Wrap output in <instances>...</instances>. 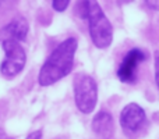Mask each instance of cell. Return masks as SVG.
Returning <instances> with one entry per match:
<instances>
[{"instance_id": "4", "label": "cell", "mask_w": 159, "mask_h": 139, "mask_svg": "<svg viewBox=\"0 0 159 139\" xmlns=\"http://www.w3.org/2000/svg\"><path fill=\"white\" fill-rule=\"evenodd\" d=\"M2 47L4 52V59L0 66V72L6 78H14L25 67V63H27L25 50L22 49L20 42L10 41V39L2 41Z\"/></svg>"}, {"instance_id": "12", "label": "cell", "mask_w": 159, "mask_h": 139, "mask_svg": "<svg viewBox=\"0 0 159 139\" xmlns=\"http://www.w3.org/2000/svg\"><path fill=\"white\" fill-rule=\"evenodd\" d=\"M145 4L148 6L149 8H152V10H158L159 11V2H155V0H148V2H145Z\"/></svg>"}, {"instance_id": "5", "label": "cell", "mask_w": 159, "mask_h": 139, "mask_svg": "<svg viewBox=\"0 0 159 139\" xmlns=\"http://www.w3.org/2000/svg\"><path fill=\"white\" fill-rule=\"evenodd\" d=\"M145 60H147V54L141 49L129 50L117 70V78L124 84H135V81H137V70L140 67V64Z\"/></svg>"}, {"instance_id": "9", "label": "cell", "mask_w": 159, "mask_h": 139, "mask_svg": "<svg viewBox=\"0 0 159 139\" xmlns=\"http://www.w3.org/2000/svg\"><path fill=\"white\" fill-rule=\"evenodd\" d=\"M70 2L69 0H61V2H59V0H53L52 2V6L53 8H55L56 11H59V13H61V11H64L67 7H69Z\"/></svg>"}, {"instance_id": "2", "label": "cell", "mask_w": 159, "mask_h": 139, "mask_svg": "<svg viewBox=\"0 0 159 139\" xmlns=\"http://www.w3.org/2000/svg\"><path fill=\"white\" fill-rule=\"evenodd\" d=\"M78 10L84 20H88L92 43L98 49H106L113 41V28L103 10L96 2H80Z\"/></svg>"}, {"instance_id": "8", "label": "cell", "mask_w": 159, "mask_h": 139, "mask_svg": "<svg viewBox=\"0 0 159 139\" xmlns=\"http://www.w3.org/2000/svg\"><path fill=\"white\" fill-rule=\"evenodd\" d=\"M28 22L24 17H17L14 18L10 24H7L0 32V38L2 41L10 39V41H17V42H22L27 38L28 33Z\"/></svg>"}, {"instance_id": "10", "label": "cell", "mask_w": 159, "mask_h": 139, "mask_svg": "<svg viewBox=\"0 0 159 139\" xmlns=\"http://www.w3.org/2000/svg\"><path fill=\"white\" fill-rule=\"evenodd\" d=\"M154 61H155V82H157V86L159 89V52H155Z\"/></svg>"}, {"instance_id": "6", "label": "cell", "mask_w": 159, "mask_h": 139, "mask_svg": "<svg viewBox=\"0 0 159 139\" xmlns=\"http://www.w3.org/2000/svg\"><path fill=\"white\" fill-rule=\"evenodd\" d=\"M147 115L144 109L137 103H129L120 113V125L126 134H135L144 127Z\"/></svg>"}, {"instance_id": "11", "label": "cell", "mask_w": 159, "mask_h": 139, "mask_svg": "<svg viewBox=\"0 0 159 139\" xmlns=\"http://www.w3.org/2000/svg\"><path fill=\"white\" fill-rule=\"evenodd\" d=\"M42 137H43V131L42 129H36V131L31 132L25 139H42Z\"/></svg>"}, {"instance_id": "1", "label": "cell", "mask_w": 159, "mask_h": 139, "mask_svg": "<svg viewBox=\"0 0 159 139\" xmlns=\"http://www.w3.org/2000/svg\"><path fill=\"white\" fill-rule=\"evenodd\" d=\"M77 47L78 42L75 38H67L66 41L59 43L41 67L38 75L39 85L50 86L69 75L74 66V56Z\"/></svg>"}, {"instance_id": "3", "label": "cell", "mask_w": 159, "mask_h": 139, "mask_svg": "<svg viewBox=\"0 0 159 139\" xmlns=\"http://www.w3.org/2000/svg\"><path fill=\"white\" fill-rule=\"evenodd\" d=\"M75 106L81 113L89 114L93 111L98 102V85L91 75L78 72L73 81Z\"/></svg>"}, {"instance_id": "7", "label": "cell", "mask_w": 159, "mask_h": 139, "mask_svg": "<svg viewBox=\"0 0 159 139\" xmlns=\"http://www.w3.org/2000/svg\"><path fill=\"white\" fill-rule=\"evenodd\" d=\"M91 128L98 139H112L113 134H115L113 117L107 111H99L93 117Z\"/></svg>"}]
</instances>
